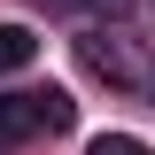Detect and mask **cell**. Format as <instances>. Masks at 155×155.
I'll return each instance as SVG.
<instances>
[{"mask_svg":"<svg viewBox=\"0 0 155 155\" xmlns=\"http://www.w3.org/2000/svg\"><path fill=\"white\" fill-rule=\"evenodd\" d=\"M78 124V101L62 85H39V93H0V147L16 140H39V132H70Z\"/></svg>","mask_w":155,"mask_h":155,"instance_id":"6da1fadb","label":"cell"},{"mask_svg":"<svg viewBox=\"0 0 155 155\" xmlns=\"http://www.w3.org/2000/svg\"><path fill=\"white\" fill-rule=\"evenodd\" d=\"M54 8H101V0H54ZM109 8H116V0H109Z\"/></svg>","mask_w":155,"mask_h":155,"instance_id":"277c9868","label":"cell"},{"mask_svg":"<svg viewBox=\"0 0 155 155\" xmlns=\"http://www.w3.org/2000/svg\"><path fill=\"white\" fill-rule=\"evenodd\" d=\"M31 54H39V31L31 23H0V78L31 70Z\"/></svg>","mask_w":155,"mask_h":155,"instance_id":"7a4b0ae2","label":"cell"},{"mask_svg":"<svg viewBox=\"0 0 155 155\" xmlns=\"http://www.w3.org/2000/svg\"><path fill=\"white\" fill-rule=\"evenodd\" d=\"M85 155H155L147 140H132V132H93L85 140Z\"/></svg>","mask_w":155,"mask_h":155,"instance_id":"3957f363","label":"cell"}]
</instances>
